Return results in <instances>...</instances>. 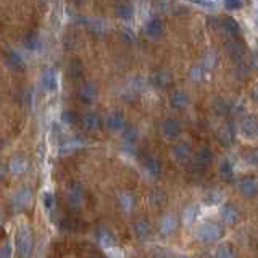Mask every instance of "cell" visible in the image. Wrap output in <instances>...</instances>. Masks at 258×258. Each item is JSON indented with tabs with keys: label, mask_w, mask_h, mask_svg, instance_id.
<instances>
[{
	"label": "cell",
	"mask_w": 258,
	"mask_h": 258,
	"mask_svg": "<svg viewBox=\"0 0 258 258\" xmlns=\"http://www.w3.org/2000/svg\"><path fill=\"white\" fill-rule=\"evenodd\" d=\"M79 125H81V128L84 129V131L94 132V131H97V129L100 128L102 120L96 111H86V113H83L79 116Z\"/></svg>",
	"instance_id": "9"
},
{
	"label": "cell",
	"mask_w": 258,
	"mask_h": 258,
	"mask_svg": "<svg viewBox=\"0 0 258 258\" xmlns=\"http://www.w3.org/2000/svg\"><path fill=\"white\" fill-rule=\"evenodd\" d=\"M113 11L118 18L129 20V18H132V15H134V5L129 2H116L113 5Z\"/></svg>",
	"instance_id": "26"
},
{
	"label": "cell",
	"mask_w": 258,
	"mask_h": 258,
	"mask_svg": "<svg viewBox=\"0 0 258 258\" xmlns=\"http://www.w3.org/2000/svg\"><path fill=\"white\" fill-rule=\"evenodd\" d=\"M218 173L220 176L225 181H231L234 179V168H232V163L227 160V158H223L218 165Z\"/></svg>",
	"instance_id": "31"
},
{
	"label": "cell",
	"mask_w": 258,
	"mask_h": 258,
	"mask_svg": "<svg viewBox=\"0 0 258 258\" xmlns=\"http://www.w3.org/2000/svg\"><path fill=\"white\" fill-rule=\"evenodd\" d=\"M223 229L216 221H203L197 226L195 237L200 240L202 244H215L216 240L221 237Z\"/></svg>",
	"instance_id": "2"
},
{
	"label": "cell",
	"mask_w": 258,
	"mask_h": 258,
	"mask_svg": "<svg viewBox=\"0 0 258 258\" xmlns=\"http://www.w3.org/2000/svg\"><path fill=\"white\" fill-rule=\"evenodd\" d=\"M84 198H86V192H84V187L81 186L79 183L73 181L71 184L66 187V202L71 208H81L84 203Z\"/></svg>",
	"instance_id": "4"
},
{
	"label": "cell",
	"mask_w": 258,
	"mask_h": 258,
	"mask_svg": "<svg viewBox=\"0 0 258 258\" xmlns=\"http://www.w3.org/2000/svg\"><path fill=\"white\" fill-rule=\"evenodd\" d=\"M97 242L103 249H113L116 244L115 234L108 227H98L97 229Z\"/></svg>",
	"instance_id": "21"
},
{
	"label": "cell",
	"mask_w": 258,
	"mask_h": 258,
	"mask_svg": "<svg viewBox=\"0 0 258 258\" xmlns=\"http://www.w3.org/2000/svg\"><path fill=\"white\" fill-rule=\"evenodd\" d=\"M120 39L125 40V42H132V40L136 39V36H134V32L129 28H123L120 31Z\"/></svg>",
	"instance_id": "42"
},
{
	"label": "cell",
	"mask_w": 258,
	"mask_h": 258,
	"mask_svg": "<svg viewBox=\"0 0 258 258\" xmlns=\"http://www.w3.org/2000/svg\"><path fill=\"white\" fill-rule=\"evenodd\" d=\"M171 155L176 161H187L192 157V145L187 140H179L171 145Z\"/></svg>",
	"instance_id": "8"
},
{
	"label": "cell",
	"mask_w": 258,
	"mask_h": 258,
	"mask_svg": "<svg viewBox=\"0 0 258 258\" xmlns=\"http://www.w3.org/2000/svg\"><path fill=\"white\" fill-rule=\"evenodd\" d=\"M239 192L244 197H255L258 194V181L254 176H245L239 181Z\"/></svg>",
	"instance_id": "16"
},
{
	"label": "cell",
	"mask_w": 258,
	"mask_h": 258,
	"mask_svg": "<svg viewBox=\"0 0 258 258\" xmlns=\"http://www.w3.org/2000/svg\"><path fill=\"white\" fill-rule=\"evenodd\" d=\"M163 29H165V26H163V21L158 18V16H150V18L147 20V23H145V26H144L145 34H147V36L152 37V39L160 37L163 34Z\"/></svg>",
	"instance_id": "18"
},
{
	"label": "cell",
	"mask_w": 258,
	"mask_h": 258,
	"mask_svg": "<svg viewBox=\"0 0 258 258\" xmlns=\"http://www.w3.org/2000/svg\"><path fill=\"white\" fill-rule=\"evenodd\" d=\"M42 203H44V207L45 210H54L55 208V195H54V192H50V191H45L44 192V197H42Z\"/></svg>",
	"instance_id": "40"
},
{
	"label": "cell",
	"mask_w": 258,
	"mask_h": 258,
	"mask_svg": "<svg viewBox=\"0 0 258 258\" xmlns=\"http://www.w3.org/2000/svg\"><path fill=\"white\" fill-rule=\"evenodd\" d=\"M176 227H178V218L173 213L163 215L160 221H158V232H160V236H169V234L176 231Z\"/></svg>",
	"instance_id": "14"
},
{
	"label": "cell",
	"mask_w": 258,
	"mask_h": 258,
	"mask_svg": "<svg viewBox=\"0 0 258 258\" xmlns=\"http://www.w3.org/2000/svg\"><path fill=\"white\" fill-rule=\"evenodd\" d=\"M149 202L154 205V207H163V205L166 203V194L160 189H154L149 194Z\"/></svg>",
	"instance_id": "36"
},
{
	"label": "cell",
	"mask_w": 258,
	"mask_h": 258,
	"mask_svg": "<svg viewBox=\"0 0 258 258\" xmlns=\"http://www.w3.org/2000/svg\"><path fill=\"white\" fill-rule=\"evenodd\" d=\"M105 126H107L110 131H123L126 126V118L125 113L120 110H113L105 116Z\"/></svg>",
	"instance_id": "10"
},
{
	"label": "cell",
	"mask_w": 258,
	"mask_h": 258,
	"mask_svg": "<svg viewBox=\"0 0 258 258\" xmlns=\"http://www.w3.org/2000/svg\"><path fill=\"white\" fill-rule=\"evenodd\" d=\"M220 216L226 225H236L240 220V210L234 202H225L220 208Z\"/></svg>",
	"instance_id": "5"
},
{
	"label": "cell",
	"mask_w": 258,
	"mask_h": 258,
	"mask_svg": "<svg viewBox=\"0 0 258 258\" xmlns=\"http://www.w3.org/2000/svg\"><path fill=\"white\" fill-rule=\"evenodd\" d=\"M250 96H252V100H254L255 103H258V84H255L254 87H252Z\"/></svg>",
	"instance_id": "47"
},
{
	"label": "cell",
	"mask_w": 258,
	"mask_h": 258,
	"mask_svg": "<svg viewBox=\"0 0 258 258\" xmlns=\"http://www.w3.org/2000/svg\"><path fill=\"white\" fill-rule=\"evenodd\" d=\"M0 258H11V244L10 240H5L0 247Z\"/></svg>",
	"instance_id": "43"
},
{
	"label": "cell",
	"mask_w": 258,
	"mask_h": 258,
	"mask_svg": "<svg viewBox=\"0 0 258 258\" xmlns=\"http://www.w3.org/2000/svg\"><path fill=\"white\" fill-rule=\"evenodd\" d=\"M97 97V87L92 81L86 79L81 83L79 89H78V98L83 103H92L94 98Z\"/></svg>",
	"instance_id": "11"
},
{
	"label": "cell",
	"mask_w": 258,
	"mask_h": 258,
	"mask_svg": "<svg viewBox=\"0 0 258 258\" xmlns=\"http://www.w3.org/2000/svg\"><path fill=\"white\" fill-rule=\"evenodd\" d=\"M181 258H189V257H186V255H184V257H181Z\"/></svg>",
	"instance_id": "50"
},
{
	"label": "cell",
	"mask_w": 258,
	"mask_h": 258,
	"mask_svg": "<svg viewBox=\"0 0 258 258\" xmlns=\"http://www.w3.org/2000/svg\"><path fill=\"white\" fill-rule=\"evenodd\" d=\"M68 74H69V78H71V79H79L81 76L84 74L83 64L78 63V62H73V63L68 66Z\"/></svg>",
	"instance_id": "38"
},
{
	"label": "cell",
	"mask_w": 258,
	"mask_h": 258,
	"mask_svg": "<svg viewBox=\"0 0 258 258\" xmlns=\"http://www.w3.org/2000/svg\"><path fill=\"white\" fill-rule=\"evenodd\" d=\"M161 131H163V136H165L168 140H174V139L179 137L181 131H183V126H181V123L178 120L166 118L161 123Z\"/></svg>",
	"instance_id": "13"
},
{
	"label": "cell",
	"mask_w": 258,
	"mask_h": 258,
	"mask_svg": "<svg viewBox=\"0 0 258 258\" xmlns=\"http://www.w3.org/2000/svg\"><path fill=\"white\" fill-rule=\"evenodd\" d=\"M252 64H254V66H258V50L254 54V57H252Z\"/></svg>",
	"instance_id": "49"
},
{
	"label": "cell",
	"mask_w": 258,
	"mask_h": 258,
	"mask_svg": "<svg viewBox=\"0 0 258 258\" xmlns=\"http://www.w3.org/2000/svg\"><path fill=\"white\" fill-rule=\"evenodd\" d=\"M132 232H134V236H136L139 240L147 239L150 236V232H152L150 221L147 218H139V220H136V221H134V225H132Z\"/></svg>",
	"instance_id": "20"
},
{
	"label": "cell",
	"mask_w": 258,
	"mask_h": 258,
	"mask_svg": "<svg viewBox=\"0 0 258 258\" xmlns=\"http://www.w3.org/2000/svg\"><path fill=\"white\" fill-rule=\"evenodd\" d=\"M0 147H2V142H0Z\"/></svg>",
	"instance_id": "51"
},
{
	"label": "cell",
	"mask_w": 258,
	"mask_h": 258,
	"mask_svg": "<svg viewBox=\"0 0 258 258\" xmlns=\"http://www.w3.org/2000/svg\"><path fill=\"white\" fill-rule=\"evenodd\" d=\"M31 203V191L28 187H23L13 197V205L15 208H28V205Z\"/></svg>",
	"instance_id": "28"
},
{
	"label": "cell",
	"mask_w": 258,
	"mask_h": 258,
	"mask_svg": "<svg viewBox=\"0 0 258 258\" xmlns=\"http://www.w3.org/2000/svg\"><path fill=\"white\" fill-rule=\"evenodd\" d=\"M240 131L245 137L250 139H257L258 137V120L254 116H244L242 121H240Z\"/></svg>",
	"instance_id": "17"
},
{
	"label": "cell",
	"mask_w": 258,
	"mask_h": 258,
	"mask_svg": "<svg viewBox=\"0 0 258 258\" xmlns=\"http://www.w3.org/2000/svg\"><path fill=\"white\" fill-rule=\"evenodd\" d=\"M62 120L64 123H68V125H71V123H74L76 120H78V113L73 110H64L62 113Z\"/></svg>",
	"instance_id": "41"
},
{
	"label": "cell",
	"mask_w": 258,
	"mask_h": 258,
	"mask_svg": "<svg viewBox=\"0 0 258 258\" xmlns=\"http://www.w3.org/2000/svg\"><path fill=\"white\" fill-rule=\"evenodd\" d=\"M205 76H207V69L202 66V63H194L192 66L189 68V78L194 81V83H200V81L205 79Z\"/></svg>",
	"instance_id": "33"
},
{
	"label": "cell",
	"mask_w": 258,
	"mask_h": 258,
	"mask_svg": "<svg viewBox=\"0 0 258 258\" xmlns=\"http://www.w3.org/2000/svg\"><path fill=\"white\" fill-rule=\"evenodd\" d=\"M39 81H40V86H42L44 91H47V92L57 91V87H58V76H57V71L52 66H47V68L42 69Z\"/></svg>",
	"instance_id": "7"
},
{
	"label": "cell",
	"mask_w": 258,
	"mask_h": 258,
	"mask_svg": "<svg viewBox=\"0 0 258 258\" xmlns=\"http://www.w3.org/2000/svg\"><path fill=\"white\" fill-rule=\"evenodd\" d=\"M215 108H216V111H218V113H227V103L226 102H223V100H218L215 103Z\"/></svg>",
	"instance_id": "45"
},
{
	"label": "cell",
	"mask_w": 258,
	"mask_h": 258,
	"mask_svg": "<svg viewBox=\"0 0 258 258\" xmlns=\"http://www.w3.org/2000/svg\"><path fill=\"white\" fill-rule=\"evenodd\" d=\"M168 102L173 108L176 110H183L189 105V94L183 89H174L169 92L168 96Z\"/></svg>",
	"instance_id": "15"
},
{
	"label": "cell",
	"mask_w": 258,
	"mask_h": 258,
	"mask_svg": "<svg viewBox=\"0 0 258 258\" xmlns=\"http://www.w3.org/2000/svg\"><path fill=\"white\" fill-rule=\"evenodd\" d=\"M8 171L13 174H21L26 171L28 168V160L23 155H15L11 157V160L8 161Z\"/></svg>",
	"instance_id": "25"
},
{
	"label": "cell",
	"mask_w": 258,
	"mask_h": 258,
	"mask_svg": "<svg viewBox=\"0 0 258 258\" xmlns=\"http://www.w3.org/2000/svg\"><path fill=\"white\" fill-rule=\"evenodd\" d=\"M245 160H247L249 163H252V165H257L258 166V147L255 150H252L250 154L245 155Z\"/></svg>",
	"instance_id": "44"
},
{
	"label": "cell",
	"mask_w": 258,
	"mask_h": 258,
	"mask_svg": "<svg viewBox=\"0 0 258 258\" xmlns=\"http://www.w3.org/2000/svg\"><path fill=\"white\" fill-rule=\"evenodd\" d=\"M215 258H237V252L231 244H220L215 250Z\"/></svg>",
	"instance_id": "32"
},
{
	"label": "cell",
	"mask_w": 258,
	"mask_h": 258,
	"mask_svg": "<svg viewBox=\"0 0 258 258\" xmlns=\"http://www.w3.org/2000/svg\"><path fill=\"white\" fill-rule=\"evenodd\" d=\"M32 247H34V239H32V232L29 229V226L26 225L20 226L15 236L16 254H18L20 258H29L32 254Z\"/></svg>",
	"instance_id": "1"
},
{
	"label": "cell",
	"mask_w": 258,
	"mask_h": 258,
	"mask_svg": "<svg viewBox=\"0 0 258 258\" xmlns=\"http://www.w3.org/2000/svg\"><path fill=\"white\" fill-rule=\"evenodd\" d=\"M23 44L28 50H37L40 47V39H39V34L36 31H29L25 39H23Z\"/></svg>",
	"instance_id": "35"
},
{
	"label": "cell",
	"mask_w": 258,
	"mask_h": 258,
	"mask_svg": "<svg viewBox=\"0 0 258 258\" xmlns=\"http://www.w3.org/2000/svg\"><path fill=\"white\" fill-rule=\"evenodd\" d=\"M89 29L91 31H94L96 34H103L105 29H107V26H105V21L100 20V18H94V20H89Z\"/></svg>",
	"instance_id": "39"
},
{
	"label": "cell",
	"mask_w": 258,
	"mask_h": 258,
	"mask_svg": "<svg viewBox=\"0 0 258 258\" xmlns=\"http://www.w3.org/2000/svg\"><path fill=\"white\" fill-rule=\"evenodd\" d=\"M197 213H198V207L194 203H189L186 205L184 210H183V215H181V220H183V223L186 226H191L194 221H195L197 218Z\"/></svg>",
	"instance_id": "30"
},
{
	"label": "cell",
	"mask_w": 258,
	"mask_h": 258,
	"mask_svg": "<svg viewBox=\"0 0 258 258\" xmlns=\"http://www.w3.org/2000/svg\"><path fill=\"white\" fill-rule=\"evenodd\" d=\"M225 8L226 10H239V8H242V2H225Z\"/></svg>",
	"instance_id": "46"
},
{
	"label": "cell",
	"mask_w": 258,
	"mask_h": 258,
	"mask_svg": "<svg viewBox=\"0 0 258 258\" xmlns=\"http://www.w3.org/2000/svg\"><path fill=\"white\" fill-rule=\"evenodd\" d=\"M5 60H7V64L11 69L20 71V69L25 68V58H23V55L16 50H8L7 55H5Z\"/></svg>",
	"instance_id": "27"
},
{
	"label": "cell",
	"mask_w": 258,
	"mask_h": 258,
	"mask_svg": "<svg viewBox=\"0 0 258 258\" xmlns=\"http://www.w3.org/2000/svg\"><path fill=\"white\" fill-rule=\"evenodd\" d=\"M173 79L171 69L169 68H157L150 74V83L155 87H166Z\"/></svg>",
	"instance_id": "12"
},
{
	"label": "cell",
	"mask_w": 258,
	"mask_h": 258,
	"mask_svg": "<svg viewBox=\"0 0 258 258\" xmlns=\"http://www.w3.org/2000/svg\"><path fill=\"white\" fill-rule=\"evenodd\" d=\"M220 31L227 39H236L240 34V26L232 16H223L220 20Z\"/></svg>",
	"instance_id": "6"
},
{
	"label": "cell",
	"mask_w": 258,
	"mask_h": 258,
	"mask_svg": "<svg viewBox=\"0 0 258 258\" xmlns=\"http://www.w3.org/2000/svg\"><path fill=\"white\" fill-rule=\"evenodd\" d=\"M121 140L125 145H134L139 140V129L136 126H125L121 131Z\"/></svg>",
	"instance_id": "29"
},
{
	"label": "cell",
	"mask_w": 258,
	"mask_h": 258,
	"mask_svg": "<svg viewBox=\"0 0 258 258\" xmlns=\"http://www.w3.org/2000/svg\"><path fill=\"white\" fill-rule=\"evenodd\" d=\"M226 52H227V55H229L231 58H234V60H240V58H244L245 55V45L242 40H239V39H229L226 42Z\"/></svg>",
	"instance_id": "19"
},
{
	"label": "cell",
	"mask_w": 258,
	"mask_h": 258,
	"mask_svg": "<svg viewBox=\"0 0 258 258\" xmlns=\"http://www.w3.org/2000/svg\"><path fill=\"white\" fill-rule=\"evenodd\" d=\"M58 226H60V229L66 231V232H74L81 227L79 221L76 218H73V216H63V218L60 220V223H58Z\"/></svg>",
	"instance_id": "34"
},
{
	"label": "cell",
	"mask_w": 258,
	"mask_h": 258,
	"mask_svg": "<svg viewBox=\"0 0 258 258\" xmlns=\"http://www.w3.org/2000/svg\"><path fill=\"white\" fill-rule=\"evenodd\" d=\"M8 173V166L3 165V163H0V179L5 178V174Z\"/></svg>",
	"instance_id": "48"
},
{
	"label": "cell",
	"mask_w": 258,
	"mask_h": 258,
	"mask_svg": "<svg viewBox=\"0 0 258 258\" xmlns=\"http://www.w3.org/2000/svg\"><path fill=\"white\" fill-rule=\"evenodd\" d=\"M216 139H218L220 144L223 145H231L232 139H234V129H232L231 123H225V125H221L218 128V131H216Z\"/></svg>",
	"instance_id": "22"
},
{
	"label": "cell",
	"mask_w": 258,
	"mask_h": 258,
	"mask_svg": "<svg viewBox=\"0 0 258 258\" xmlns=\"http://www.w3.org/2000/svg\"><path fill=\"white\" fill-rule=\"evenodd\" d=\"M144 168H145V171H147L150 176H160L161 173V161H160V158L155 157V155H149V157H145L144 158Z\"/></svg>",
	"instance_id": "24"
},
{
	"label": "cell",
	"mask_w": 258,
	"mask_h": 258,
	"mask_svg": "<svg viewBox=\"0 0 258 258\" xmlns=\"http://www.w3.org/2000/svg\"><path fill=\"white\" fill-rule=\"evenodd\" d=\"M216 62H218V55H216V52H213V50H207V52H205L203 57H202V60H200L202 66L207 69V71L215 66Z\"/></svg>",
	"instance_id": "37"
},
{
	"label": "cell",
	"mask_w": 258,
	"mask_h": 258,
	"mask_svg": "<svg viewBox=\"0 0 258 258\" xmlns=\"http://www.w3.org/2000/svg\"><path fill=\"white\" fill-rule=\"evenodd\" d=\"M213 160V152L208 145H202L195 150V154L191 157V168L192 169H205Z\"/></svg>",
	"instance_id": "3"
},
{
	"label": "cell",
	"mask_w": 258,
	"mask_h": 258,
	"mask_svg": "<svg viewBox=\"0 0 258 258\" xmlns=\"http://www.w3.org/2000/svg\"><path fill=\"white\" fill-rule=\"evenodd\" d=\"M118 205L123 212H131L136 207V195L131 191H123L118 194Z\"/></svg>",
	"instance_id": "23"
}]
</instances>
